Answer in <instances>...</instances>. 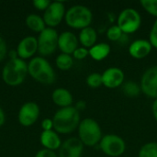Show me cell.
I'll return each mask as SVG.
<instances>
[{
  "label": "cell",
  "instance_id": "cell-37",
  "mask_svg": "<svg viewBox=\"0 0 157 157\" xmlns=\"http://www.w3.org/2000/svg\"><path fill=\"white\" fill-rule=\"evenodd\" d=\"M7 56L9 57V59H15V58H18L17 57V51L16 50H11L8 52L7 53Z\"/></svg>",
  "mask_w": 157,
  "mask_h": 157
},
{
  "label": "cell",
  "instance_id": "cell-36",
  "mask_svg": "<svg viewBox=\"0 0 157 157\" xmlns=\"http://www.w3.org/2000/svg\"><path fill=\"white\" fill-rule=\"evenodd\" d=\"M152 109H153V114H154V117L155 119L157 122V99H155L153 103V107H152Z\"/></svg>",
  "mask_w": 157,
  "mask_h": 157
},
{
  "label": "cell",
  "instance_id": "cell-25",
  "mask_svg": "<svg viewBox=\"0 0 157 157\" xmlns=\"http://www.w3.org/2000/svg\"><path fill=\"white\" fill-rule=\"evenodd\" d=\"M86 84L91 88H98L103 85L102 75L98 73H92L86 77Z\"/></svg>",
  "mask_w": 157,
  "mask_h": 157
},
{
  "label": "cell",
  "instance_id": "cell-24",
  "mask_svg": "<svg viewBox=\"0 0 157 157\" xmlns=\"http://www.w3.org/2000/svg\"><path fill=\"white\" fill-rule=\"evenodd\" d=\"M138 157H157V143H148L139 151Z\"/></svg>",
  "mask_w": 157,
  "mask_h": 157
},
{
  "label": "cell",
  "instance_id": "cell-23",
  "mask_svg": "<svg viewBox=\"0 0 157 157\" xmlns=\"http://www.w3.org/2000/svg\"><path fill=\"white\" fill-rule=\"evenodd\" d=\"M122 90H123L124 95L129 98H136L140 95V93L142 91L141 86H139L138 84H136L132 81H129V82L125 83Z\"/></svg>",
  "mask_w": 157,
  "mask_h": 157
},
{
  "label": "cell",
  "instance_id": "cell-29",
  "mask_svg": "<svg viewBox=\"0 0 157 157\" xmlns=\"http://www.w3.org/2000/svg\"><path fill=\"white\" fill-rule=\"evenodd\" d=\"M51 1L49 0H34L32 2L33 6L39 11H45L50 6Z\"/></svg>",
  "mask_w": 157,
  "mask_h": 157
},
{
  "label": "cell",
  "instance_id": "cell-2",
  "mask_svg": "<svg viewBox=\"0 0 157 157\" xmlns=\"http://www.w3.org/2000/svg\"><path fill=\"white\" fill-rule=\"evenodd\" d=\"M29 75L28 63L20 58L8 59L2 69V79L9 86L21 85Z\"/></svg>",
  "mask_w": 157,
  "mask_h": 157
},
{
  "label": "cell",
  "instance_id": "cell-14",
  "mask_svg": "<svg viewBox=\"0 0 157 157\" xmlns=\"http://www.w3.org/2000/svg\"><path fill=\"white\" fill-rule=\"evenodd\" d=\"M79 40L75 34L71 31H63L59 34L58 39V49L62 53L73 54L74 52L78 48Z\"/></svg>",
  "mask_w": 157,
  "mask_h": 157
},
{
  "label": "cell",
  "instance_id": "cell-17",
  "mask_svg": "<svg viewBox=\"0 0 157 157\" xmlns=\"http://www.w3.org/2000/svg\"><path fill=\"white\" fill-rule=\"evenodd\" d=\"M40 142L44 149H48L51 151L59 150L62 145L60 136L53 130L42 132L40 136Z\"/></svg>",
  "mask_w": 157,
  "mask_h": 157
},
{
  "label": "cell",
  "instance_id": "cell-9",
  "mask_svg": "<svg viewBox=\"0 0 157 157\" xmlns=\"http://www.w3.org/2000/svg\"><path fill=\"white\" fill-rule=\"evenodd\" d=\"M65 6L64 4L61 1L51 2L48 8L43 13V20L46 24V27L54 29L61 24L63 19L65 17Z\"/></svg>",
  "mask_w": 157,
  "mask_h": 157
},
{
  "label": "cell",
  "instance_id": "cell-7",
  "mask_svg": "<svg viewBox=\"0 0 157 157\" xmlns=\"http://www.w3.org/2000/svg\"><path fill=\"white\" fill-rule=\"evenodd\" d=\"M142 24L140 13L133 8H126L122 10L117 19V25L124 34H132L136 32Z\"/></svg>",
  "mask_w": 157,
  "mask_h": 157
},
{
  "label": "cell",
  "instance_id": "cell-20",
  "mask_svg": "<svg viewBox=\"0 0 157 157\" xmlns=\"http://www.w3.org/2000/svg\"><path fill=\"white\" fill-rule=\"evenodd\" d=\"M25 23H26V26L31 31L39 33V34L47 28L42 17L39 16L37 14H34V13L27 16V17L25 19Z\"/></svg>",
  "mask_w": 157,
  "mask_h": 157
},
{
  "label": "cell",
  "instance_id": "cell-33",
  "mask_svg": "<svg viewBox=\"0 0 157 157\" xmlns=\"http://www.w3.org/2000/svg\"><path fill=\"white\" fill-rule=\"evenodd\" d=\"M41 129L42 132H47V131H52L53 129V121L52 119L46 118L41 121Z\"/></svg>",
  "mask_w": 157,
  "mask_h": 157
},
{
  "label": "cell",
  "instance_id": "cell-16",
  "mask_svg": "<svg viewBox=\"0 0 157 157\" xmlns=\"http://www.w3.org/2000/svg\"><path fill=\"white\" fill-rule=\"evenodd\" d=\"M153 46L149 40H137L133 41L129 47V53L134 59H144L150 54Z\"/></svg>",
  "mask_w": 157,
  "mask_h": 157
},
{
  "label": "cell",
  "instance_id": "cell-13",
  "mask_svg": "<svg viewBox=\"0 0 157 157\" xmlns=\"http://www.w3.org/2000/svg\"><path fill=\"white\" fill-rule=\"evenodd\" d=\"M84 151V144L79 138L71 137L65 140L60 149L59 157H81Z\"/></svg>",
  "mask_w": 157,
  "mask_h": 157
},
{
  "label": "cell",
  "instance_id": "cell-10",
  "mask_svg": "<svg viewBox=\"0 0 157 157\" xmlns=\"http://www.w3.org/2000/svg\"><path fill=\"white\" fill-rule=\"evenodd\" d=\"M40 107L34 101L25 102L19 109L17 113L18 123L23 127L32 126L39 119Z\"/></svg>",
  "mask_w": 157,
  "mask_h": 157
},
{
  "label": "cell",
  "instance_id": "cell-6",
  "mask_svg": "<svg viewBox=\"0 0 157 157\" xmlns=\"http://www.w3.org/2000/svg\"><path fill=\"white\" fill-rule=\"evenodd\" d=\"M59 34L56 29L52 28H46L41 31L38 38V52L41 57L49 56L55 52L58 48Z\"/></svg>",
  "mask_w": 157,
  "mask_h": 157
},
{
  "label": "cell",
  "instance_id": "cell-31",
  "mask_svg": "<svg viewBox=\"0 0 157 157\" xmlns=\"http://www.w3.org/2000/svg\"><path fill=\"white\" fill-rule=\"evenodd\" d=\"M8 50L6 40L0 36V63L5 60V58L7 56Z\"/></svg>",
  "mask_w": 157,
  "mask_h": 157
},
{
  "label": "cell",
  "instance_id": "cell-26",
  "mask_svg": "<svg viewBox=\"0 0 157 157\" xmlns=\"http://www.w3.org/2000/svg\"><path fill=\"white\" fill-rule=\"evenodd\" d=\"M123 32L121 31V29L118 27V25H113L111 26L108 31H107V37L109 40L111 41H118L121 40V39L123 36Z\"/></svg>",
  "mask_w": 157,
  "mask_h": 157
},
{
  "label": "cell",
  "instance_id": "cell-15",
  "mask_svg": "<svg viewBox=\"0 0 157 157\" xmlns=\"http://www.w3.org/2000/svg\"><path fill=\"white\" fill-rule=\"evenodd\" d=\"M124 73L118 67L108 68L102 74V83L108 88L119 87L124 81Z\"/></svg>",
  "mask_w": 157,
  "mask_h": 157
},
{
  "label": "cell",
  "instance_id": "cell-1",
  "mask_svg": "<svg viewBox=\"0 0 157 157\" xmlns=\"http://www.w3.org/2000/svg\"><path fill=\"white\" fill-rule=\"evenodd\" d=\"M53 129L57 133L69 134L80 124V113L73 106L57 110L52 118Z\"/></svg>",
  "mask_w": 157,
  "mask_h": 157
},
{
  "label": "cell",
  "instance_id": "cell-22",
  "mask_svg": "<svg viewBox=\"0 0 157 157\" xmlns=\"http://www.w3.org/2000/svg\"><path fill=\"white\" fill-rule=\"evenodd\" d=\"M55 64L58 69H60L62 71H67L73 67L74 59H73L72 55H70V54L60 53L55 59Z\"/></svg>",
  "mask_w": 157,
  "mask_h": 157
},
{
  "label": "cell",
  "instance_id": "cell-4",
  "mask_svg": "<svg viewBox=\"0 0 157 157\" xmlns=\"http://www.w3.org/2000/svg\"><path fill=\"white\" fill-rule=\"evenodd\" d=\"M93 19L91 10L83 5H75L71 6L65 13V23L72 29H83L89 27Z\"/></svg>",
  "mask_w": 157,
  "mask_h": 157
},
{
  "label": "cell",
  "instance_id": "cell-3",
  "mask_svg": "<svg viewBox=\"0 0 157 157\" xmlns=\"http://www.w3.org/2000/svg\"><path fill=\"white\" fill-rule=\"evenodd\" d=\"M29 75L38 83L52 85L56 80V74L51 63L41 56H36L28 63Z\"/></svg>",
  "mask_w": 157,
  "mask_h": 157
},
{
  "label": "cell",
  "instance_id": "cell-34",
  "mask_svg": "<svg viewBox=\"0 0 157 157\" xmlns=\"http://www.w3.org/2000/svg\"><path fill=\"white\" fill-rule=\"evenodd\" d=\"M78 111H81V110H84L86 109V102L83 101V100H80L76 103L75 107Z\"/></svg>",
  "mask_w": 157,
  "mask_h": 157
},
{
  "label": "cell",
  "instance_id": "cell-35",
  "mask_svg": "<svg viewBox=\"0 0 157 157\" xmlns=\"http://www.w3.org/2000/svg\"><path fill=\"white\" fill-rule=\"evenodd\" d=\"M6 122V114L3 110V109L0 107V127H2Z\"/></svg>",
  "mask_w": 157,
  "mask_h": 157
},
{
  "label": "cell",
  "instance_id": "cell-8",
  "mask_svg": "<svg viewBox=\"0 0 157 157\" xmlns=\"http://www.w3.org/2000/svg\"><path fill=\"white\" fill-rule=\"evenodd\" d=\"M99 147L102 152L110 157H119L122 155L126 150L124 140L115 134H107L102 137Z\"/></svg>",
  "mask_w": 157,
  "mask_h": 157
},
{
  "label": "cell",
  "instance_id": "cell-32",
  "mask_svg": "<svg viewBox=\"0 0 157 157\" xmlns=\"http://www.w3.org/2000/svg\"><path fill=\"white\" fill-rule=\"evenodd\" d=\"M35 157H59L54 151H51L48 149H41L37 152Z\"/></svg>",
  "mask_w": 157,
  "mask_h": 157
},
{
  "label": "cell",
  "instance_id": "cell-19",
  "mask_svg": "<svg viewBox=\"0 0 157 157\" xmlns=\"http://www.w3.org/2000/svg\"><path fill=\"white\" fill-rule=\"evenodd\" d=\"M98 40V33L94 28L87 27L83 29H81L79 36H78V40L82 44V47L85 48H91L97 43Z\"/></svg>",
  "mask_w": 157,
  "mask_h": 157
},
{
  "label": "cell",
  "instance_id": "cell-28",
  "mask_svg": "<svg viewBox=\"0 0 157 157\" xmlns=\"http://www.w3.org/2000/svg\"><path fill=\"white\" fill-rule=\"evenodd\" d=\"M89 55V50L85 47H78L73 53V57L76 60H84Z\"/></svg>",
  "mask_w": 157,
  "mask_h": 157
},
{
  "label": "cell",
  "instance_id": "cell-30",
  "mask_svg": "<svg viewBox=\"0 0 157 157\" xmlns=\"http://www.w3.org/2000/svg\"><path fill=\"white\" fill-rule=\"evenodd\" d=\"M149 41L153 47L157 49V18L155 21L153 27H152V29L150 32V40Z\"/></svg>",
  "mask_w": 157,
  "mask_h": 157
},
{
  "label": "cell",
  "instance_id": "cell-27",
  "mask_svg": "<svg viewBox=\"0 0 157 157\" xmlns=\"http://www.w3.org/2000/svg\"><path fill=\"white\" fill-rule=\"evenodd\" d=\"M140 3L149 14L157 17V0H141Z\"/></svg>",
  "mask_w": 157,
  "mask_h": 157
},
{
  "label": "cell",
  "instance_id": "cell-18",
  "mask_svg": "<svg viewBox=\"0 0 157 157\" xmlns=\"http://www.w3.org/2000/svg\"><path fill=\"white\" fill-rule=\"evenodd\" d=\"M52 100L56 106L63 109V108L71 107L74 99L69 90L63 87H59L53 90L52 94Z\"/></svg>",
  "mask_w": 157,
  "mask_h": 157
},
{
  "label": "cell",
  "instance_id": "cell-12",
  "mask_svg": "<svg viewBox=\"0 0 157 157\" xmlns=\"http://www.w3.org/2000/svg\"><path fill=\"white\" fill-rule=\"evenodd\" d=\"M17 57L26 61L27 59H32L36 52H38V40L34 36H26L21 39L17 46Z\"/></svg>",
  "mask_w": 157,
  "mask_h": 157
},
{
  "label": "cell",
  "instance_id": "cell-21",
  "mask_svg": "<svg viewBox=\"0 0 157 157\" xmlns=\"http://www.w3.org/2000/svg\"><path fill=\"white\" fill-rule=\"evenodd\" d=\"M110 52V46L108 43H96L89 49V56L95 61H102L109 56Z\"/></svg>",
  "mask_w": 157,
  "mask_h": 157
},
{
  "label": "cell",
  "instance_id": "cell-11",
  "mask_svg": "<svg viewBox=\"0 0 157 157\" xmlns=\"http://www.w3.org/2000/svg\"><path fill=\"white\" fill-rule=\"evenodd\" d=\"M141 89L147 97L157 99V65L144 72L141 79Z\"/></svg>",
  "mask_w": 157,
  "mask_h": 157
},
{
  "label": "cell",
  "instance_id": "cell-5",
  "mask_svg": "<svg viewBox=\"0 0 157 157\" xmlns=\"http://www.w3.org/2000/svg\"><path fill=\"white\" fill-rule=\"evenodd\" d=\"M78 138L86 146H95L102 139V132L99 124L91 118L80 121L78 126Z\"/></svg>",
  "mask_w": 157,
  "mask_h": 157
}]
</instances>
